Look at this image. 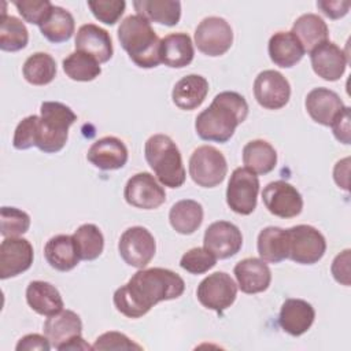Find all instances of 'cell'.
Segmentation results:
<instances>
[{
	"label": "cell",
	"instance_id": "6da1fadb",
	"mask_svg": "<svg viewBox=\"0 0 351 351\" xmlns=\"http://www.w3.org/2000/svg\"><path fill=\"white\" fill-rule=\"evenodd\" d=\"M185 291L184 280L163 267L140 269L114 292L115 308L128 318L145 315L159 302L180 298Z\"/></svg>",
	"mask_w": 351,
	"mask_h": 351
},
{
	"label": "cell",
	"instance_id": "7a4b0ae2",
	"mask_svg": "<svg viewBox=\"0 0 351 351\" xmlns=\"http://www.w3.org/2000/svg\"><path fill=\"white\" fill-rule=\"evenodd\" d=\"M247 115L245 99L237 92L225 90L218 93L211 104L196 117L195 129L202 140L226 143Z\"/></svg>",
	"mask_w": 351,
	"mask_h": 351
},
{
	"label": "cell",
	"instance_id": "3957f363",
	"mask_svg": "<svg viewBox=\"0 0 351 351\" xmlns=\"http://www.w3.org/2000/svg\"><path fill=\"white\" fill-rule=\"evenodd\" d=\"M118 40L138 67L152 69L160 63V40L145 18L137 14L126 16L118 27Z\"/></svg>",
	"mask_w": 351,
	"mask_h": 351
},
{
	"label": "cell",
	"instance_id": "277c9868",
	"mask_svg": "<svg viewBox=\"0 0 351 351\" xmlns=\"http://www.w3.org/2000/svg\"><path fill=\"white\" fill-rule=\"evenodd\" d=\"M145 160L162 185L178 188L185 182V169L176 143L166 134L151 136L144 145Z\"/></svg>",
	"mask_w": 351,
	"mask_h": 351
},
{
	"label": "cell",
	"instance_id": "5b68a950",
	"mask_svg": "<svg viewBox=\"0 0 351 351\" xmlns=\"http://www.w3.org/2000/svg\"><path fill=\"white\" fill-rule=\"evenodd\" d=\"M77 121L73 110L59 101H44L40 107L36 147L47 154L59 152L67 141L69 128Z\"/></svg>",
	"mask_w": 351,
	"mask_h": 351
},
{
	"label": "cell",
	"instance_id": "8992f818",
	"mask_svg": "<svg viewBox=\"0 0 351 351\" xmlns=\"http://www.w3.org/2000/svg\"><path fill=\"white\" fill-rule=\"evenodd\" d=\"M228 173V163L221 151L213 145L197 147L189 158V176L203 188L219 185Z\"/></svg>",
	"mask_w": 351,
	"mask_h": 351
},
{
	"label": "cell",
	"instance_id": "52a82bcc",
	"mask_svg": "<svg viewBox=\"0 0 351 351\" xmlns=\"http://www.w3.org/2000/svg\"><path fill=\"white\" fill-rule=\"evenodd\" d=\"M288 258L300 265L317 263L326 251L324 234L311 225H296L287 229Z\"/></svg>",
	"mask_w": 351,
	"mask_h": 351
},
{
	"label": "cell",
	"instance_id": "ba28073f",
	"mask_svg": "<svg viewBox=\"0 0 351 351\" xmlns=\"http://www.w3.org/2000/svg\"><path fill=\"white\" fill-rule=\"evenodd\" d=\"M259 178L247 167L233 170L226 188V203L232 211L250 215L256 208Z\"/></svg>",
	"mask_w": 351,
	"mask_h": 351
},
{
	"label": "cell",
	"instance_id": "9c48e42d",
	"mask_svg": "<svg viewBox=\"0 0 351 351\" xmlns=\"http://www.w3.org/2000/svg\"><path fill=\"white\" fill-rule=\"evenodd\" d=\"M196 296L202 306L222 314L234 303L237 284L228 273L215 271L200 281Z\"/></svg>",
	"mask_w": 351,
	"mask_h": 351
},
{
	"label": "cell",
	"instance_id": "30bf717a",
	"mask_svg": "<svg viewBox=\"0 0 351 351\" xmlns=\"http://www.w3.org/2000/svg\"><path fill=\"white\" fill-rule=\"evenodd\" d=\"M118 251L125 263L136 269H144L155 255V239L147 228L132 226L121 234Z\"/></svg>",
	"mask_w": 351,
	"mask_h": 351
},
{
	"label": "cell",
	"instance_id": "8fae6325",
	"mask_svg": "<svg viewBox=\"0 0 351 351\" xmlns=\"http://www.w3.org/2000/svg\"><path fill=\"white\" fill-rule=\"evenodd\" d=\"M233 43V30L221 16L204 18L195 30V44L207 56H221Z\"/></svg>",
	"mask_w": 351,
	"mask_h": 351
},
{
	"label": "cell",
	"instance_id": "7c38bea8",
	"mask_svg": "<svg viewBox=\"0 0 351 351\" xmlns=\"http://www.w3.org/2000/svg\"><path fill=\"white\" fill-rule=\"evenodd\" d=\"M123 197L128 204L136 208L155 210L165 203L166 192L152 174L143 171L128 180L123 189Z\"/></svg>",
	"mask_w": 351,
	"mask_h": 351
},
{
	"label": "cell",
	"instance_id": "4fadbf2b",
	"mask_svg": "<svg viewBox=\"0 0 351 351\" xmlns=\"http://www.w3.org/2000/svg\"><path fill=\"white\" fill-rule=\"evenodd\" d=\"M267 211L280 218H293L303 210V197L299 191L287 181L269 182L262 192Z\"/></svg>",
	"mask_w": 351,
	"mask_h": 351
},
{
	"label": "cell",
	"instance_id": "5bb4252c",
	"mask_svg": "<svg viewBox=\"0 0 351 351\" xmlns=\"http://www.w3.org/2000/svg\"><path fill=\"white\" fill-rule=\"evenodd\" d=\"M254 96L263 108L280 110L289 101L291 85L280 71L263 70L254 81Z\"/></svg>",
	"mask_w": 351,
	"mask_h": 351
},
{
	"label": "cell",
	"instance_id": "9a60e30c",
	"mask_svg": "<svg viewBox=\"0 0 351 351\" xmlns=\"http://www.w3.org/2000/svg\"><path fill=\"white\" fill-rule=\"evenodd\" d=\"M203 244L217 259H228L240 251L243 234L234 223L217 221L206 229Z\"/></svg>",
	"mask_w": 351,
	"mask_h": 351
},
{
	"label": "cell",
	"instance_id": "2e32d148",
	"mask_svg": "<svg viewBox=\"0 0 351 351\" xmlns=\"http://www.w3.org/2000/svg\"><path fill=\"white\" fill-rule=\"evenodd\" d=\"M34 251L29 240L5 237L0 244V278L16 277L30 269Z\"/></svg>",
	"mask_w": 351,
	"mask_h": 351
},
{
	"label": "cell",
	"instance_id": "e0dca14e",
	"mask_svg": "<svg viewBox=\"0 0 351 351\" xmlns=\"http://www.w3.org/2000/svg\"><path fill=\"white\" fill-rule=\"evenodd\" d=\"M314 73L325 81H337L343 77L348 58L346 52L332 41H325L310 51Z\"/></svg>",
	"mask_w": 351,
	"mask_h": 351
},
{
	"label": "cell",
	"instance_id": "ac0fdd59",
	"mask_svg": "<svg viewBox=\"0 0 351 351\" xmlns=\"http://www.w3.org/2000/svg\"><path fill=\"white\" fill-rule=\"evenodd\" d=\"M82 333V322L77 313L62 310L49 315L44 322V335L56 350H64L66 346Z\"/></svg>",
	"mask_w": 351,
	"mask_h": 351
},
{
	"label": "cell",
	"instance_id": "d6986e66",
	"mask_svg": "<svg viewBox=\"0 0 351 351\" xmlns=\"http://www.w3.org/2000/svg\"><path fill=\"white\" fill-rule=\"evenodd\" d=\"M128 148L122 140L106 136L95 141L88 149V160L100 170H118L128 162Z\"/></svg>",
	"mask_w": 351,
	"mask_h": 351
},
{
	"label": "cell",
	"instance_id": "ffe728a7",
	"mask_svg": "<svg viewBox=\"0 0 351 351\" xmlns=\"http://www.w3.org/2000/svg\"><path fill=\"white\" fill-rule=\"evenodd\" d=\"M237 288L244 293H259L269 288L271 271L267 263L259 258H245L236 263L233 269Z\"/></svg>",
	"mask_w": 351,
	"mask_h": 351
},
{
	"label": "cell",
	"instance_id": "44dd1931",
	"mask_svg": "<svg viewBox=\"0 0 351 351\" xmlns=\"http://www.w3.org/2000/svg\"><path fill=\"white\" fill-rule=\"evenodd\" d=\"M304 106L311 119L324 126H330L346 107L340 96L328 88H314L310 90Z\"/></svg>",
	"mask_w": 351,
	"mask_h": 351
},
{
	"label": "cell",
	"instance_id": "7402d4cb",
	"mask_svg": "<svg viewBox=\"0 0 351 351\" xmlns=\"http://www.w3.org/2000/svg\"><path fill=\"white\" fill-rule=\"evenodd\" d=\"M75 49L93 56L99 63L108 62L114 52L110 33L95 23H85L78 29Z\"/></svg>",
	"mask_w": 351,
	"mask_h": 351
},
{
	"label": "cell",
	"instance_id": "603a6c76",
	"mask_svg": "<svg viewBox=\"0 0 351 351\" xmlns=\"http://www.w3.org/2000/svg\"><path fill=\"white\" fill-rule=\"evenodd\" d=\"M315 318L314 307L303 299H287L280 310L278 324L291 336L306 333Z\"/></svg>",
	"mask_w": 351,
	"mask_h": 351
},
{
	"label": "cell",
	"instance_id": "cb8c5ba5",
	"mask_svg": "<svg viewBox=\"0 0 351 351\" xmlns=\"http://www.w3.org/2000/svg\"><path fill=\"white\" fill-rule=\"evenodd\" d=\"M44 256L49 266L59 271H69L81 261L77 244L73 236L69 234L51 237L44 247Z\"/></svg>",
	"mask_w": 351,
	"mask_h": 351
},
{
	"label": "cell",
	"instance_id": "d4e9b609",
	"mask_svg": "<svg viewBox=\"0 0 351 351\" xmlns=\"http://www.w3.org/2000/svg\"><path fill=\"white\" fill-rule=\"evenodd\" d=\"M160 63L173 69L188 66L195 56L191 37L186 33H170L160 40Z\"/></svg>",
	"mask_w": 351,
	"mask_h": 351
},
{
	"label": "cell",
	"instance_id": "484cf974",
	"mask_svg": "<svg viewBox=\"0 0 351 351\" xmlns=\"http://www.w3.org/2000/svg\"><path fill=\"white\" fill-rule=\"evenodd\" d=\"M29 307L40 315H53L63 310V299L55 285L47 281H32L26 288Z\"/></svg>",
	"mask_w": 351,
	"mask_h": 351
},
{
	"label": "cell",
	"instance_id": "4316f807",
	"mask_svg": "<svg viewBox=\"0 0 351 351\" xmlns=\"http://www.w3.org/2000/svg\"><path fill=\"white\" fill-rule=\"evenodd\" d=\"M208 93V82L203 75L189 74L182 77L173 88V103L181 110H195L206 99Z\"/></svg>",
	"mask_w": 351,
	"mask_h": 351
},
{
	"label": "cell",
	"instance_id": "83f0119b",
	"mask_svg": "<svg viewBox=\"0 0 351 351\" xmlns=\"http://www.w3.org/2000/svg\"><path fill=\"white\" fill-rule=\"evenodd\" d=\"M267 49L271 62L284 69L295 66L304 55L302 44L291 32L274 33L269 40Z\"/></svg>",
	"mask_w": 351,
	"mask_h": 351
},
{
	"label": "cell",
	"instance_id": "f1b7e54d",
	"mask_svg": "<svg viewBox=\"0 0 351 351\" xmlns=\"http://www.w3.org/2000/svg\"><path fill=\"white\" fill-rule=\"evenodd\" d=\"M291 33L299 40L304 52L313 51L319 44L328 41L329 30L326 22L317 14H303L292 25Z\"/></svg>",
	"mask_w": 351,
	"mask_h": 351
},
{
	"label": "cell",
	"instance_id": "f546056e",
	"mask_svg": "<svg viewBox=\"0 0 351 351\" xmlns=\"http://www.w3.org/2000/svg\"><path fill=\"white\" fill-rule=\"evenodd\" d=\"M133 7L137 15L165 26H174L181 18V3L177 0H136Z\"/></svg>",
	"mask_w": 351,
	"mask_h": 351
},
{
	"label": "cell",
	"instance_id": "4dcf8cb0",
	"mask_svg": "<svg viewBox=\"0 0 351 351\" xmlns=\"http://www.w3.org/2000/svg\"><path fill=\"white\" fill-rule=\"evenodd\" d=\"M171 228L180 234H192L203 222V207L192 199L174 203L169 211Z\"/></svg>",
	"mask_w": 351,
	"mask_h": 351
},
{
	"label": "cell",
	"instance_id": "1f68e13d",
	"mask_svg": "<svg viewBox=\"0 0 351 351\" xmlns=\"http://www.w3.org/2000/svg\"><path fill=\"white\" fill-rule=\"evenodd\" d=\"M258 254L262 261L278 263L288 258V234L278 226H267L258 234Z\"/></svg>",
	"mask_w": 351,
	"mask_h": 351
},
{
	"label": "cell",
	"instance_id": "d6a6232c",
	"mask_svg": "<svg viewBox=\"0 0 351 351\" xmlns=\"http://www.w3.org/2000/svg\"><path fill=\"white\" fill-rule=\"evenodd\" d=\"M243 162L252 173L267 174L277 165V152L266 140H252L243 148Z\"/></svg>",
	"mask_w": 351,
	"mask_h": 351
},
{
	"label": "cell",
	"instance_id": "836d02e7",
	"mask_svg": "<svg viewBox=\"0 0 351 351\" xmlns=\"http://www.w3.org/2000/svg\"><path fill=\"white\" fill-rule=\"evenodd\" d=\"M74 29H75V23H74L73 15L67 10L59 5L52 7L51 14L40 26L41 34L53 44H59L70 40L74 33Z\"/></svg>",
	"mask_w": 351,
	"mask_h": 351
},
{
	"label": "cell",
	"instance_id": "e575fe53",
	"mask_svg": "<svg viewBox=\"0 0 351 351\" xmlns=\"http://www.w3.org/2000/svg\"><path fill=\"white\" fill-rule=\"evenodd\" d=\"M22 73L29 84L43 86L53 81L56 75V62L49 53L36 52L25 60Z\"/></svg>",
	"mask_w": 351,
	"mask_h": 351
},
{
	"label": "cell",
	"instance_id": "d590c367",
	"mask_svg": "<svg viewBox=\"0 0 351 351\" xmlns=\"http://www.w3.org/2000/svg\"><path fill=\"white\" fill-rule=\"evenodd\" d=\"M63 71L73 81L88 82L100 75V63L90 55L75 51L63 59Z\"/></svg>",
	"mask_w": 351,
	"mask_h": 351
},
{
	"label": "cell",
	"instance_id": "8d00e7d4",
	"mask_svg": "<svg viewBox=\"0 0 351 351\" xmlns=\"http://www.w3.org/2000/svg\"><path fill=\"white\" fill-rule=\"evenodd\" d=\"M29 41V32L25 23L12 15L3 14L0 22V48L7 52L23 49Z\"/></svg>",
	"mask_w": 351,
	"mask_h": 351
},
{
	"label": "cell",
	"instance_id": "74e56055",
	"mask_svg": "<svg viewBox=\"0 0 351 351\" xmlns=\"http://www.w3.org/2000/svg\"><path fill=\"white\" fill-rule=\"evenodd\" d=\"M80 258L82 261H95L104 248V237L100 229L93 223L81 225L73 234Z\"/></svg>",
	"mask_w": 351,
	"mask_h": 351
},
{
	"label": "cell",
	"instance_id": "f35d334b",
	"mask_svg": "<svg viewBox=\"0 0 351 351\" xmlns=\"http://www.w3.org/2000/svg\"><path fill=\"white\" fill-rule=\"evenodd\" d=\"M1 234L4 237H18L29 230L30 217L16 207H1L0 210Z\"/></svg>",
	"mask_w": 351,
	"mask_h": 351
},
{
	"label": "cell",
	"instance_id": "ab89813d",
	"mask_svg": "<svg viewBox=\"0 0 351 351\" xmlns=\"http://www.w3.org/2000/svg\"><path fill=\"white\" fill-rule=\"evenodd\" d=\"M217 265V258L204 247H195L186 251L181 259L180 266L192 274H203Z\"/></svg>",
	"mask_w": 351,
	"mask_h": 351
},
{
	"label": "cell",
	"instance_id": "60d3db41",
	"mask_svg": "<svg viewBox=\"0 0 351 351\" xmlns=\"http://www.w3.org/2000/svg\"><path fill=\"white\" fill-rule=\"evenodd\" d=\"M12 3L26 22L37 25L38 27L48 18L53 7L48 0H15Z\"/></svg>",
	"mask_w": 351,
	"mask_h": 351
},
{
	"label": "cell",
	"instance_id": "b9f144b4",
	"mask_svg": "<svg viewBox=\"0 0 351 351\" xmlns=\"http://www.w3.org/2000/svg\"><path fill=\"white\" fill-rule=\"evenodd\" d=\"M88 7L97 21L106 25H114L122 16L126 3L123 0H90L88 1Z\"/></svg>",
	"mask_w": 351,
	"mask_h": 351
},
{
	"label": "cell",
	"instance_id": "7bdbcfd3",
	"mask_svg": "<svg viewBox=\"0 0 351 351\" xmlns=\"http://www.w3.org/2000/svg\"><path fill=\"white\" fill-rule=\"evenodd\" d=\"M38 118L37 115H29L23 118L15 128L12 145L16 149H27L36 147L37 141V128H38Z\"/></svg>",
	"mask_w": 351,
	"mask_h": 351
},
{
	"label": "cell",
	"instance_id": "ee69618b",
	"mask_svg": "<svg viewBox=\"0 0 351 351\" xmlns=\"http://www.w3.org/2000/svg\"><path fill=\"white\" fill-rule=\"evenodd\" d=\"M92 350H143V347L132 341L126 335L111 330L100 335L92 346Z\"/></svg>",
	"mask_w": 351,
	"mask_h": 351
},
{
	"label": "cell",
	"instance_id": "f6af8a7d",
	"mask_svg": "<svg viewBox=\"0 0 351 351\" xmlns=\"http://www.w3.org/2000/svg\"><path fill=\"white\" fill-rule=\"evenodd\" d=\"M350 250H344L343 252H340L339 255H336V258L332 262L330 266V271L333 278L346 287H350L351 281H350Z\"/></svg>",
	"mask_w": 351,
	"mask_h": 351
},
{
	"label": "cell",
	"instance_id": "bcb514c9",
	"mask_svg": "<svg viewBox=\"0 0 351 351\" xmlns=\"http://www.w3.org/2000/svg\"><path fill=\"white\" fill-rule=\"evenodd\" d=\"M332 130L335 137L343 143L350 144L351 143V128H350V107H344L343 111L335 118L332 122Z\"/></svg>",
	"mask_w": 351,
	"mask_h": 351
},
{
	"label": "cell",
	"instance_id": "7dc6e473",
	"mask_svg": "<svg viewBox=\"0 0 351 351\" xmlns=\"http://www.w3.org/2000/svg\"><path fill=\"white\" fill-rule=\"evenodd\" d=\"M351 3L343 0H321L317 1V7L330 19H339L347 15Z\"/></svg>",
	"mask_w": 351,
	"mask_h": 351
},
{
	"label": "cell",
	"instance_id": "c3c4849f",
	"mask_svg": "<svg viewBox=\"0 0 351 351\" xmlns=\"http://www.w3.org/2000/svg\"><path fill=\"white\" fill-rule=\"evenodd\" d=\"M51 343L47 339V336H41L38 333H30L19 339L15 350L16 351H32V350H40V351H48L51 350Z\"/></svg>",
	"mask_w": 351,
	"mask_h": 351
},
{
	"label": "cell",
	"instance_id": "681fc988",
	"mask_svg": "<svg viewBox=\"0 0 351 351\" xmlns=\"http://www.w3.org/2000/svg\"><path fill=\"white\" fill-rule=\"evenodd\" d=\"M348 174H350V158H344L339 160L333 169L335 182L344 191H348Z\"/></svg>",
	"mask_w": 351,
	"mask_h": 351
}]
</instances>
